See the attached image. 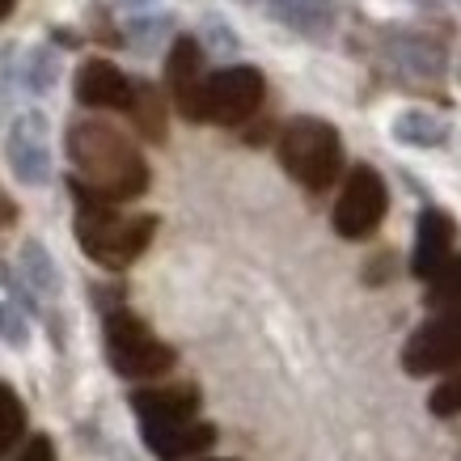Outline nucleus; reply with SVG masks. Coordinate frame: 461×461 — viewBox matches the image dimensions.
I'll use <instances>...</instances> for the list:
<instances>
[{"mask_svg": "<svg viewBox=\"0 0 461 461\" xmlns=\"http://www.w3.org/2000/svg\"><path fill=\"white\" fill-rule=\"evenodd\" d=\"M68 157L77 174H81L77 186L106 199V203L136 199L149 186V166H144L140 149L111 123H98V119L77 123L68 131Z\"/></svg>", "mask_w": 461, "mask_h": 461, "instance_id": "f257e3e1", "label": "nucleus"}, {"mask_svg": "<svg viewBox=\"0 0 461 461\" xmlns=\"http://www.w3.org/2000/svg\"><path fill=\"white\" fill-rule=\"evenodd\" d=\"M72 195L81 203V212H77V238H81L85 254L94 263L111 267V271L131 267L144 254V246L153 241V233H157L153 216H119L114 203L81 191L77 182H72Z\"/></svg>", "mask_w": 461, "mask_h": 461, "instance_id": "f03ea898", "label": "nucleus"}, {"mask_svg": "<svg viewBox=\"0 0 461 461\" xmlns=\"http://www.w3.org/2000/svg\"><path fill=\"white\" fill-rule=\"evenodd\" d=\"M280 161L301 186L326 191L343 174V140L321 119H293L280 136Z\"/></svg>", "mask_w": 461, "mask_h": 461, "instance_id": "7ed1b4c3", "label": "nucleus"}, {"mask_svg": "<svg viewBox=\"0 0 461 461\" xmlns=\"http://www.w3.org/2000/svg\"><path fill=\"white\" fill-rule=\"evenodd\" d=\"M263 72L250 64H233L203 77L199 89V123H221V127H238L246 123L258 106H263Z\"/></svg>", "mask_w": 461, "mask_h": 461, "instance_id": "20e7f679", "label": "nucleus"}, {"mask_svg": "<svg viewBox=\"0 0 461 461\" xmlns=\"http://www.w3.org/2000/svg\"><path fill=\"white\" fill-rule=\"evenodd\" d=\"M106 351H111V364L123 373V377H161L174 368V351L161 343V339L144 326L136 313L127 309H114L106 318Z\"/></svg>", "mask_w": 461, "mask_h": 461, "instance_id": "39448f33", "label": "nucleus"}, {"mask_svg": "<svg viewBox=\"0 0 461 461\" xmlns=\"http://www.w3.org/2000/svg\"><path fill=\"white\" fill-rule=\"evenodd\" d=\"M402 368L411 377H432L461 368V305H448L440 318L420 326L402 348Z\"/></svg>", "mask_w": 461, "mask_h": 461, "instance_id": "423d86ee", "label": "nucleus"}, {"mask_svg": "<svg viewBox=\"0 0 461 461\" xmlns=\"http://www.w3.org/2000/svg\"><path fill=\"white\" fill-rule=\"evenodd\" d=\"M385 182L373 166H356L339 191V203H335V233L348 241H360L368 233H377L381 216H385Z\"/></svg>", "mask_w": 461, "mask_h": 461, "instance_id": "0eeeda50", "label": "nucleus"}, {"mask_svg": "<svg viewBox=\"0 0 461 461\" xmlns=\"http://www.w3.org/2000/svg\"><path fill=\"white\" fill-rule=\"evenodd\" d=\"M5 157H9V169L26 186H42L51 178V144H47V119L34 111L17 114L14 127H9V140H5Z\"/></svg>", "mask_w": 461, "mask_h": 461, "instance_id": "6e6552de", "label": "nucleus"}, {"mask_svg": "<svg viewBox=\"0 0 461 461\" xmlns=\"http://www.w3.org/2000/svg\"><path fill=\"white\" fill-rule=\"evenodd\" d=\"M166 81L169 94H174V106L178 114H186L191 123H199V89H203V51L191 34L174 39L166 59Z\"/></svg>", "mask_w": 461, "mask_h": 461, "instance_id": "1a4fd4ad", "label": "nucleus"}, {"mask_svg": "<svg viewBox=\"0 0 461 461\" xmlns=\"http://www.w3.org/2000/svg\"><path fill=\"white\" fill-rule=\"evenodd\" d=\"M144 440L161 461H182V457H199L208 453L216 440L212 423H195L191 420H169V423H144Z\"/></svg>", "mask_w": 461, "mask_h": 461, "instance_id": "9d476101", "label": "nucleus"}, {"mask_svg": "<svg viewBox=\"0 0 461 461\" xmlns=\"http://www.w3.org/2000/svg\"><path fill=\"white\" fill-rule=\"evenodd\" d=\"M131 94H136V85L127 81L111 59H89V64L77 72V98H81V106H94V111H127V106H131Z\"/></svg>", "mask_w": 461, "mask_h": 461, "instance_id": "9b49d317", "label": "nucleus"}, {"mask_svg": "<svg viewBox=\"0 0 461 461\" xmlns=\"http://www.w3.org/2000/svg\"><path fill=\"white\" fill-rule=\"evenodd\" d=\"M448 254H453V221H448L445 212L428 208L420 216V233H415V263H411L415 276H420V280H432Z\"/></svg>", "mask_w": 461, "mask_h": 461, "instance_id": "f8f14e48", "label": "nucleus"}, {"mask_svg": "<svg viewBox=\"0 0 461 461\" xmlns=\"http://www.w3.org/2000/svg\"><path fill=\"white\" fill-rule=\"evenodd\" d=\"M136 415L144 423H169V420H191L199 411V393L191 385H169V390H140L131 398Z\"/></svg>", "mask_w": 461, "mask_h": 461, "instance_id": "ddd939ff", "label": "nucleus"}, {"mask_svg": "<svg viewBox=\"0 0 461 461\" xmlns=\"http://www.w3.org/2000/svg\"><path fill=\"white\" fill-rule=\"evenodd\" d=\"M393 136L402 144H411V149H436V144L448 140V127H445V119H436L428 111H406L393 123Z\"/></svg>", "mask_w": 461, "mask_h": 461, "instance_id": "4468645a", "label": "nucleus"}, {"mask_svg": "<svg viewBox=\"0 0 461 461\" xmlns=\"http://www.w3.org/2000/svg\"><path fill=\"white\" fill-rule=\"evenodd\" d=\"M271 14L280 17L284 26L301 30V34H321V30L330 26L326 0H271Z\"/></svg>", "mask_w": 461, "mask_h": 461, "instance_id": "2eb2a0df", "label": "nucleus"}, {"mask_svg": "<svg viewBox=\"0 0 461 461\" xmlns=\"http://www.w3.org/2000/svg\"><path fill=\"white\" fill-rule=\"evenodd\" d=\"M428 284H432V288H428V305L432 309L461 305V254H448Z\"/></svg>", "mask_w": 461, "mask_h": 461, "instance_id": "dca6fc26", "label": "nucleus"}, {"mask_svg": "<svg viewBox=\"0 0 461 461\" xmlns=\"http://www.w3.org/2000/svg\"><path fill=\"white\" fill-rule=\"evenodd\" d=\"M22 432H26V406H22V398L0 381V457L22 440Z\"/></svg>", "mask_w": 461, "mask_h": 461, "instance_id": "f3484780", "label": "nucleus"}, {"mask_svg": "<svg viewBox=\"0 0 461 461\" xmlns=\"http://www.w3.org/2000/svg\"><path fill=\"white\" fill-rule=\"evenodd\" d=\"M127 111L136 114V123H140V131L149 140H161V136H166V111H161V98H157L149 85H140V89L131 94V106H127Z\"/></svg>", "mask_w": 461, "mask_h": 461, "instance_id": "a211bd4d", "label": "nucleus"}, {"mask_svg": "<svg viewBox=\"0 0 461 461\" xmlns=\"http://www.w3.org/2000/svg\"><path fill=\"white\" fill-rule=\"evenodd\" d=\"M22 263H26V271H30V280H34V288H42V293H56V288H59L56 267H51V258H47V250H42L39 241H30V246H26Z\"/></svg>", "mask_w": 461, "mask_h": 461, "instance_id": "6ab92c4d", "label": "nucleus"}, {"mask_svg": "<svg viewBox=\"0 0 461 461\" xmlns=\"http://www.w3.org/2000/svg\"><path fill=\"white\" fill-rule=\"evenodd\" d=\"M432 415H440V420H448V415H461V373L457 377H448L445 385H436L432 390Z\"/></svg>", "mask_w": 461, "mask_h": 461, "instance_id": "aec40b11", "label": "nucleus"}, {"mask_svg": "<svg viewBox=\"0 0 461 461\" xmlns=\"http://www.w3.org/2000/svg\"><path fill=\"white\" fill-rule=\"evenodd\" d=\"M0 339L14 343V348H22L30 339V326H26V318H22L17 305H0Z\"/></svg>", "mask_w": 461, "mask_h": 461, "instance_id": "412c9836", "label": "nucleus"}, {"mask_svg": "<svg viewBox=\"0 0 461 461\" xmlns=\"http://www.w3.org/2000/svg\"><path fill=\"white\" fill-rule=\"evenodd\" d=\"M17 461H56V445H51L47 436H34V440L22 448V457Z\"/></svg>", "mask_w": 461, "mask_h": 461, "instance_id": "4be33fe9", "label": "nucleus"}, {"mask_svg": "<svg viewBox=\"0 0 461 461\" xmlns=\"http://www.w3.org/2000/svg\"><path fill=\"white\" fill-rule=\"evenodd\" d=\"M9 9H14V0H0V17H9Z\"/></svg>", "mask_w": 461, "mask_h": 461, "instance_id": "5701e85b", "label": "nucleus"}]
</instances>
